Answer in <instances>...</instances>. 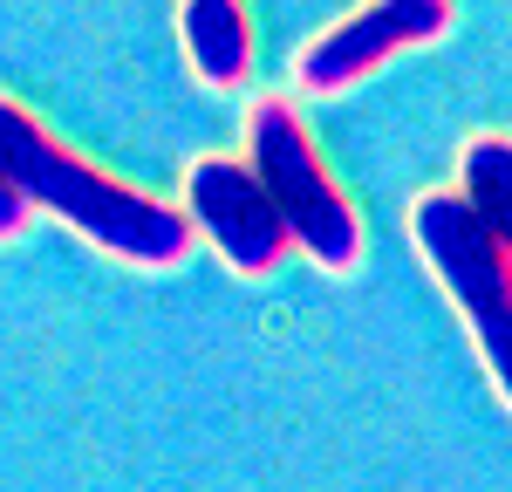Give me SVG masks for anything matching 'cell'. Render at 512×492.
Instances as JSON below:
<instances>
[{
  "instance_id": "2",
  "label": "cell",
  "mask_w": 512,
  "mask_h": 492,
  "mask_svg": "<svg viewBox=\"0 0 512 492\" xmlns=\"http://www.w3.org/2000/svg\"><path fill=\"white\" fill-rule=\"evenodd\" d=\"M246 151H253V158H246L253 178L267 185L280 226H287V246H301L328 274H349L355 260H362V219H355L349 192L328 178V164L315 158L301 117H294L287 103H274V96L253 103V117H246Z\"/></svg>"
},
{
  "instance_id": "1",
  "label": "cell",
  "mask_w": 512,
  "mask_h": 492,
  "mask_svg": "<svg viewBox=\"0 0 512 492\" xmlns=\"http://www.w3.org/2000/svg\"><path fill=\"white\" fill-rule=\"evenodd\" d=\"M0 185L28 205V212L69 219L76 233H89L103 253H117L130 267H178L192 253V219L178 205L144 199V192L117 185L110 171L82 164L69 144H55L7 96H0Z\"/></svg>"
},
{
  "instance_id": "6",
  "label": "cell",
  "mask_w": 512,
  "mask_h": 492,
  "mask_svg": "<svg viewBox=\"0 0 512 492\" xmlns=\"http://www.w3.org/2000/svg\"><path fill=\"white\" fill-rule=\"evenodd\" d=\"M178 28H185V55H192L198 82H212V89H239L246 82V69H253V28H246L239 0H185Z\"/></svg>"
},
{
  "instance_id": "4",
  "label": "cell",
  "mask_w": 512,
  "mask_h": 492,
  "mask_svg": "<svg viewBox=\"0 0 512 492\" xmlns=\"http://www.w3.org/2000/svg\"><path fill=\"white\" fill-rule=\"evenodd\" d=\"M185 219H192V233L219 246V260L233 274H274L287 253V226H280L267 185L239 158H198L185 171Z\"/></svg>"
},
{
  "instance_id": "7",
  "label": "cell",
  "mask_w": 512,
  "mask_h": 492,
  "mask_svg": "<svg viewBox=\"0 0 512 492\" xmlns=\"http://www.w3.org/2000/svg\"><path fill=\"white\" fill-rule=\"evenodd\" d=\"M458 192L485 219L492 246L506 253V267H512V137H478L465 151V185Z\"/></svg>"
},
{
  "instance_id": "5",
  "label": "cell",
  "mask_w": 512,
  "mask_h": 492,
  "mask_svg": "<svg viewBox=\"0 0 512 492\" xmlns=\"http://www.w3.org/2000/svg\"><path fill=\"white\" fill-rule=\"evenodd\" d=\"M444 28H451V0H369L301 48L294 76H301V89H349V82L376 76L390 55L437 41Z\"/></svg>"
},
{
  "instance_id": "3",
  "label": "cell",
  "mask_w": 512,
  "mask_h": 492,
  "mask_svg": "<svg viewBox=\"0 0 512 492\" xmlns=\"http://www.w3.org/2000/svg\"><path fill=\"white\" fill-rule=\"evenodd\" d=\"M410 233H417V253L431 260L437 287L458 301V315L472 328L499 397L512 404V267H506V253L492 246V233L465 205V192H424L417 212H410Z\"/></svg>"
},
{
  "instance_id": "8",
  "label": "cell",
  "mask_w": 512,
  "mask_h": 492,
  "mask_svg": "<svg viewBox=\"0 0 512 492\" xmlns=\"http://www.w3.org/2000/svg\"><path fill=\"white\" fill-rule=\"evenodd\" d=\"M21 226H28V205H21L14 192H7V185H0V240H14Z\"/></svg>"
}]
</instances>
